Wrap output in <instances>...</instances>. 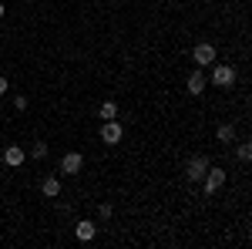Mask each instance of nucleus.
Listing matches in <instances>:
<instances>
[{"label":"nucleus","instance_id":"f8f14e48","mask_svg":"<svg viewBox=\"0 0 252 249\" xmlns=\"http://www.w3.org/2000/svg\"><path fill=\"white\" fill-rule=\"evenodd\" d=\"M232 138H235L232 125H222V128H219V142H232Z\"/></svg>","mask_w":252,"mask_h":249},{"label":"nucleus","instance_id":"4468645a","mask_svg":"<svg viewBox=\"0 0 252 249\" xmlns=\"http://www.w3.org/2000/svg\"><path fill=\"white\" fill-rule=\"evenodd\" d=\"M44 155H47V145H44V142H37V145L31 148V158H44Z\"/></svg>","mask_w":252,"mask_h":249},{"label":"nucleus","instance_id":"1a4fd4ad","mask_svg":"<svg viewBox=\"0 0 252 249\" xmlns=\"http://www.w3.org/2000/svg\"><path fill=\"white\" fill-rule=\"evenodd\" d=\"M24 158H27V155H24V148H20V145H10V148L3 152V162H7L10 169H20V165H24Z\"/></svg>","mask_w":252,"mask_h":249},{"label":"nucleus","instance_id":"9d476101","mask_svg":"<svg viewBox=\"0 0 252 249\" xmlns=\"http://www.w3.org/2000/svg\"><path fill=\"white\" fill-rule=\"evenodd\" d=\"M40 192H44L47 199H54V195H58V192H61V182H58V178H54V175H51V178H44V185H40Z\"/></svg>","mask_w":252,"mask_h":249},{"label":"nucleus","instance_id":"2eb2a0df","mask_svg":"<svg viewBox=\"0 0 252 249\" xmlns=\"http://www.w3.org/2000/svg\"><path fill=\"white\" fill-rule=\"evenodd\" d=\"M97 215H101V219H111V206H108V202H104V206H101V209H97Z\"/></svg>","mask_w":252,"mask_h":249},{"label":"nucleus","instance_id":"dca6fc26","mask_svg":"<svg viewBox=\"0 0 252 249\" xmlns=\"http://www.w3.org/2000/svg\"><path fill=\"white\" fill-rule=\"evenodd\" d=\"M0 95H7V77L0 74Z\"/></svg>","mask_w":252,"mask_h":249},{"label":"nucleus","instance_id":"f3484780","mask_svg":"<svg viewBox=\"0 0 252 249\" xmlns=\"http://www.w3.org/2000/svg\"><path fill=\"white\" fill-rule=\"evenodd\" d=\"M3 14H7V7H3V3H0V17H3Z\"/></svg>","mask_w":252,"mask_h":249},{"label":"nucleus","instance_id":"39448f33","mask_svg":"<svg viewBox=\"0 0 252 249\" xmlns=\"http://www.w3.org/2000/svg\"><path fill=\"white\" fill-rule=\"evenodd\" d=\"M121 125H118L115 118H111V121H104V128H101V142H108V145H118V142H121Z\"/></svg>","mask_w":252,"mask_h":249},{"label":"nucleus","instance_id":"423d86ee","mask_svg":"<svg viewBox=\"0 0 252 249\" xmlns=\"http://www.w3.org/2000/svg\"><path fill=\"white\" fill-rule=\"evenodd\" d=\"M192 58H195V64L205 68V64H212V61H215V47H212V44H198V47L192 51Z\"/></svg>","mask_w":252,"mask_h":249},{"label":"nucleus","instance_id":"ddd939ff","mask_svg":"<svg viewBox=\"0 0 252 249\" xmlns=\"http://www.w3.org/2000/svg\"><path fill=\"white\" fill-rule=\"evenodd\" d=\"M239 158H242V162H249V158H252V145H249V142L239 145Z\"/></svg>","mask_w":252,"mask_h":249},{"label":"nucleus","instance_id":"20e7f679","mask_svg":"<svg viewBox=\"0 0 252 249\" xmlns=\"http://www.w3.org/2000/svg\"><path fill=\"white\" fill-rule=\"evenodd\" d=\"M81 165H84V158H81L78 152H67L64 158H61V172H64V175H78Z\"/></svg>","mask_w":252,"mask_h":249},{"label":"nucleus","instance_id":"9b49d317","mask_svg":"<svg viewBox=\"0 0 252 249\" xmlns=\"http://www.w3.org/2000/svg\"><path fill=\"white\" fill-rule=\"evenodd\" d=\"M97 115L104 118V121H111V118H118V105H115V101H104V105H101V111H97Z\"/></svg>","mask_w":252,"mask_h":249},{"label":"nucleus","instance_id":"f257e3e1","mask_svg":"<svg viewBox=\"0 0 252 249\" xmlns=\"http://www.w3.org/2000/svg\"><path fill=\"white\" fill-rule=\"evenodd\" d=\"M205 172H209V158H205V155H192V158L185 162V175H189L192 182H202Z\"/></svg>","mask_w":252,"mask_h":249},{"label":"nucleus","instance_id":"f03ea898","mask_svg":"<svg viewBox=\"0 0 252 249\" xmlns=\"http://www.w3.org/2000/svg\"><path fill=\"white\" fill-rule=\"evenodd\" d=\"M202 182H205V195H215V192L225 185V172L209 165V172H205V178H202Z\"/></svg>","mask_w":252,"mask_h":249},{"label":"nucleus","instance_id":"0eeeda50","mask_svg":"<svg viewBox=\"0 0 252 249\" xmlns=\"http://www.w3.org/2000/svg\"><path fill=\"white\" fill-rule=\"evenodd\" d=\"M74 232H78V239H81V243H91V239L97 236V226L91 222V219H81L78 226H74Z\"/></svg>","mask_w":252,"mask_h":249},{"label":"nucleus","instance_id":"6e6552de","mask_svg":"<svg viewBox=\"0 0 252 249\" xmlns=\"http://www.w3.org/2000/svg\"><path fill=\"white\" fill-rule=\"evenodd\" d=\"M185 88H189V95H202L205 91V71H192L189 81H185Z\"/></svg>","mask_w":252,"mask_h":249},{"label":"nucleus","instance_id":"7ed1b4c3","mask_svg":"<svg viewBox=\"0 0 252 249\" xmlns=\"http://www.w3.org/2000/svg\"><path fill=\"white\" fill-rule=\"evenodd\" d=\"M232 81H235V68L232 64H219V68L212 71V84H219V88H229Z\"/></svg>","mask_w":252,"mask_h":249}]
</instances>
